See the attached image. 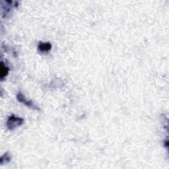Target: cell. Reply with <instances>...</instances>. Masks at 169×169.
Segmentation results:
<instances>
[{
    "label": "cell",
    "instance_id": "6da1fadb",
    "mask_svg": "<svg viewBox=\"0 0 169 169\" xmlns=\"http://www.w3.org/2000/svg\"><path fill=\"white\" fill-rule=\"evenodd\" d=\"M23 119L16 116L11 115L9 117L7 122V126L10 130H14L15 128L21 126L23 123Z\"/></svg>",
    "mask_w": 169,
    "mask_h": 169
},
{
    "label": "cell",
    "instance_id": "7a4b0ae2",
    "mask_svg": "<svg viewBox=\"0 0 169 169\" xmlns=\"http://www.w3.org/2000/svg\"><path fill=\"white\" fill-rule=\"evenodd\" d=\"M17 99L19 100V102H21L22 103H23L25 105H27V107H31L32 109H35V110H39V108L37 107H36L33 103L32 102V101L31 100H28L26 99V98L25 97V96L22 94L21 93H19L17 94Z\"/></svg>",
    "mask_w": 169,
    "mask_h": 169
},
{
    "label": "cell",
    "instance_id": "3957f363",
    "mask_svg": "<svg viewBox=\"0 0 169 169\" xmlns=\"http://www.w3.org/2000/svg\"><path fill=\"white\" fill-rule=\"evenodd\" d=\"M39 49L41 52H48L52 49V44L49 42H40L39 44Z\"/></svg>",
    "mask_w": 169,
    "mask_h": 169
},
{
    "label": "cell",
    "instance_id": "277c9868",
    "mask_svg": "<svg viewBox=\"0 0 169 169\" xmlns=\"http://www.w3.org/2000/svg\"><path fill=\"white\" fill-rule=\"evenodd\" d=\"M9 72V68L6 66L4 64L3 62H1V79H4V78L8 74Z\"/></svg>",
    "mask_w": 169,
    "mask_h": 169
},
{
    "label": "cell",
    "instance_id": "5b68a950",
    "mask_svg": "<svg viewBox=\"0 0 169 169\" xmlns=\"http://www.w3.org/2000/svg\"><path fill=\"white\" fill-rule=\"evenodd\" d=\"M10 161H11V157H10L8 153H6L1 158V164L4 165V163H9Z\"/></svg>",
    "mask_w": 169,
    "mask_h": 169
}]
</instances>
